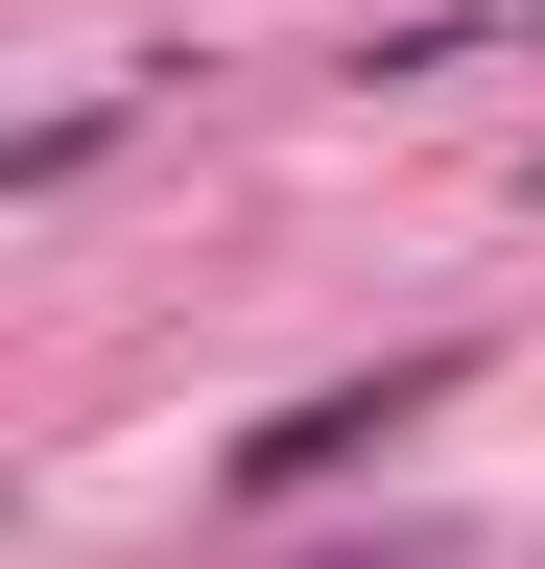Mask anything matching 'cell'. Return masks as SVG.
<instances>
[{"label": "cell", "instance_id": "obj_2", "mask_svg": "<svg viewBox=\"0 0 545 569\" xmlns=\"http://www.w3.org/2000/svg\"><path fill=\"white\" fill-rule=\"evenodd\" d=\"M332 569H427V522H403V546H332Z\"/></svg>", "mask_w": 545, "mask_h": 569}, {"label": "cell", "instance_id": "obj_3", "mask_svg": "<svg viewBox=\"0 0 545 569\" xmlns=\"http://www.w3.org/2000/svg\"><path fill=\"white\" fill-rule=\"evenodd\" d=\"M522 190H545V167H522Z\"/></svg>", "mask_w": 545, "mask_h": 569}, {"label": "cell", "instance_id": "obj_1", "mask_svg": "<svg viewBox=\"0 0 545 569\" xmlns=\"http://www.w3.org/2000/svg\"><path fill=\"white\" fill-rule=\"evenodd\" d=\"M427 403H451V332H427V356H380V380H309V403H261L238 451H214V498H238V522H285V498H332V475H380V451H403Z\"/></svg>", "mask_w": 545, "mask_h": 569}]
</instances>
